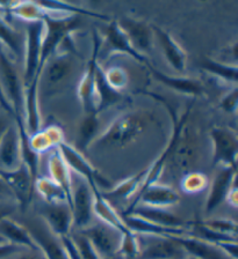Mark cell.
<instances>
[{"instance_id":"1","label":"cell","mask_w":238,"mask_h":259,"mask_svg":"<svg viewBox=\"0 0 238 259\" xmlns=\"http://www.w3.org/2000/svg\"><path fill=\"white\" fill-rule=\"evenodd\" d=\"M150 115L144 110H129L116 116L93 144L105 147H123L136 140L148 127Z\"/></svg>"},{"instance_id":"2","label":"cell","mask_w":238,"mask_h":259,"mask_svg":"<svg viewBox=\"0 0 238 259\" xmlns=\"http://www.w3.org/2000/svg\"><path fill=\"white\" fill-rule=\"evenodd\" d=\"M0 88L14 113V120H25V88L19 78L17 66L6 48L0 43Z\"/></svg>"},{"instance_id":"3","label":"cell","mask_w":238,"mask_h":259,"mask_svg":"<svg viewBox=\"0 0 238 259\" xmlns=\"http://www.w3.org/2000/svg\"><path fill=\"white\" fill-rule=\"evenodd\" d=\"M44 36V22L27 23V36L25 42V87L39 86L40 78L38 72L41 58L42 40Z\"/></svg>"},{"instance_id":"4","label":"cell","mask_w":238,"mask_h":259,"mask_svg":"<svg viewBox=\"0 0 238 259\" xmlns=\"http://www.w3.org/2000/svg\"><path fill=\"white\" fill-rule=\"evenodd\" d=\"M140 251L136 259H189L186 251L173 237L137 235Z\"/></svg>"},{"instance_id":"5","label":"cell","mask_w":238,"mask_h":259,"mask_svg":"<svg viewBox=\"0 0 238 259\" xmlns=\"http://www.w3.org/2000/svg\"><path fill=\"white\" fill-rule=\"evenodd\" d=\"M57 148L62 154L67 167L70 168V170H74L75 172L78 174V176L82 177L90 188L98 186L100 191H101L103 188H108L111 185L110 181L106 177H104L93 167V164L84 156V154L80 153L74 146L63 141V143L59 144Z\"/></svg>"},{"instance_id":"6","label":"cell","mask_w":238,"mask_h":259,"mask_svg":"<svg viewBox=\"0 0 238 259\" xmlns=\"http://www.w3.org/2000/svg\"><path fill=\"white\" fill-rule=\"evenodd\" d=\"M0 178L9 186L18 207L26 210L34 194V178L25 163H20L12 170L0 169Z\"/></svg>"},{"instance_id":"7","label":"cell","mask_w":238,"mask_h":259,"mask_svg":"<svg viewBox=\"0 0 238 259\" xmlns=\"http://www.w3.org/2000/svg\"><path fill=\"white\" fill-rule=\"evenodd\" d=\"M213 163L221 167L237 168L238 137L235 130L215 126L211 131Z\"/></svg>"},{"instance_id":"8","label":"cell","mask_w":238,"mask_h":259,"mask_svg":"<svg viewBox=\"0 0 238 259\" xmlns=\"http://www.w3.org/2000/svg\"><path fill=\"white\" fill-rule=\"evenodd\" d=\"M72 227L78 230L91 225L93 215V194L85 181L72 178V199H71Z\"/></svg>"},{"instance_id":"9","label":"cell","mask_w":238,"mask_h":259,"mask_svg":"<svg viewBox=\"0 0 238 259\" xmlns=\"http://www.w3.org/2000/svg\"><path fill=\"white\" fill-rule=\"evenodd\" d=\"M100 50V38L98 32L93 34V51H92L90 62L84 72L83 78L80 79L78 88H77V95H78L79 102L82 103L84 111L86 113H98L96 112L95 102V71L98 66Z\"/></svg>"},{"instance_id":"10","label":"cell","mask_w":238,"mask_h":259,"mask_svg":"<svg viewBox=\"0 0 238 259\" xmlns=\"http://www.w3.org/2000/svg\"><path fill=\"white\" fill-rule=\"evenodd\" d=\"M84 236H86L93 244L95 250L101 258H112L119 251L121 243V233L113 229L112 227L99 222L95 225H90L86 228L77 230Z\"/></svg>"},{"instance_id":"11","label":"cell","mask_w":238,"mask_h":259,"mask_svg":"<svg viewBox=\"0 0 238 259\" xmlns=\"http://www.w3.org/2000/svg\"><path fill=\"white\" fill-rule=\"evenodd\" d=\"M180 200L179 193L176 191L175 189L171 188L170 185H164L159 183H155L147 189H144L142 192L137 194L134 198L132 204L126 209L127 215L132 210V208L136 207L137 205H144L149 206V207L155 208H166L178 204Z\"/></svg>"},{"instance_id":"12","label":"cell","mask_w":238,"mask_h":259,"mask_svg":"<svg viewBox=\"0 0 238 259\" xmlns=\"http://www.w3.org/2000/svg\"><path fill=\"white\" fill-rule=\"evenodd\" d=\"M197 160V144L194 133L187 125L184 127L183 132L177 140L173 147L171 156L168 161H171L175 165L176 170L181 174H187L194 165Z\"/></svg>"},{"instance_id":"13","label":"cell","mask_w":238,"mask_h":259,"mask_svg":"<svg viewBox=\"0 0 238 259\" xmlns=\"http://www.w3.org/2000/svg\"><path fill=\"white\" fill-rule=\"evenodd\" d=\"M40 214L44 225L56 237L63 238L70 235L72 229V213L66 202L44 204Z\"/></svg>"},{"instance_id":"14","label":"cell","mask_w":238,"mask_h":259,"mask_svg":"<svg viewBox=\"0 0 238 259\" xmlns=\"http://www.w3.org/2000/svg\"><path fill=\"white\" fill-rule=\"evenodd\" d=\"M116 22L126 34L132 48L139 54L145 56L147 52L151 50L152 39L153 36H155L151 26H149L147 22L142 21V20L127 18V16L116 20Z\"/></svg>"},{"instance_id":"15","label":"cell","mask_w":238,"mask_h":259,"mask_svg":"<svg viewBox=\"0 0 238 259\" xmlns=\"http://www.w3.org/2000/svg\"><path fill=\"white\" fill-rule=\"evenodd\" d=\"M26 228L44 259H70L60 238L56 237L46 225L33 224Z\"/></svg>"},{"instance_id":"16","label":"cell","mask_w":238,"mask_h":259,"mask_svg":"<svg viewBox=\"0 0 238 259\" xmlns=\"http://www.w3.org/2000/svg\"><path fill=\"white\" fill-rule=\"evenodd\" d=\"M105 47L108 55H127L135 59L136 62L144 64L145 66L150 63L147 56H143L137 52L129 42L127 36L119 27L116 20H113L105 30Z\"/></svg>"},{"instance_id":"17","label":"cell","mask_w":238,"mask_h":259,"mask_svg":"<svg viewBox=\"0 0 238 259\" xmlns=\"http://www.w3.org/2000/svg\"><path fill=\"white\" fill-rule=\"evenodd\" d=\"M236 175L237 168L221 167L215 177H214L207 199H206V213L213 212L214 209H216L222 202L227 199L230 189L232 188L233 184H236Z\"/></svg>"},{"instance_id":"18","label":"cell","mask_w":238,"mask_h":259,"mask_svg":"<svg viewBox=\"0 0 238 259\" xmlns=\"http://www.w3.org/2000/svg\"><path fill=\"white\" fill-rule=\"evenodd\" d=\"M151 28L153 35H156L157 39H158L159 46L162 48L163 54L165 58H166L168 65H170L173 70L183 73L186 70V52L180 47V44L173 38V36L170 32L163 29L162 27L156 26V24H152Z\"/></svg>"},{"instance_id":"19","label":"cell","mask_w":238,"mask_h":259,"mask_svg":"<svg viewBox=\"0 0 238 259\" xmlns=\"http://www.w3.org/2000/svg\"><path fill=\"white\" fill-rule=\"evenodd\" d=\"M147 67L157 81H159L160 83L172 89V91L179 93V94L189 97H196L205 94V87L199 80L186 78V76L168 75L166 73H163L162 71L157 70L156 67H153L151 63H149Z\"/></svg>"},{"instance_id":"20","label":"cell","mask_w":238,"mask_h":259,"mask_svg":"<svg viewBox=\"0 0 238 259\" xmlns=\"http://www.w3.org/2000/svg\"><path fill=\"white\" fill-rule=\"evenodd\" d=\"M93 194V214L99 219L100 222L112 227L113 229L118 230L121 235L130 233L128 227L124 224L123 219L116 212L114 207L111 205L110 200L103 196L101 191L98 186L91 188Z\"/></svg>"},{"instance_id":"21","label":"cell","mask_w":238,"mask_h":259,"mask_svg":"<svg viewBox=\"0 0 238 259\" xmlns=\"http://www.w3.org/2000/svg\"><path fill=\"white\" fill-rule=\"evenodd\" d=\"M122 219L128 229L136 235H149V236L160 237H177L188 235V228H170V227L159 226L144 220L140 217L132 215V214L124 215Z\"/></svg>"},{"instance_id":"22","label":"cell","mask_w":238,"mask_h":259,"mask_svg":"<svg viewBox=\"0 0 238 259\" xmlns=\"http://www.w3.org/2000/svg\"><path fill=\"white\" fill-rule=\"evenodd\" d=\"M0 163L5 170L15 169L21 163L20 136L15 124H11L0 138Z\"/></svg>"},{"instance_id":"23","label":"cell","mask_w":238,"mask_h":259,"mask_svg":"<svg viewBox=\"0 0 238 259\" xmlns=\"http://www.w3.org/2000/svg\"><path fill=\"white\" fill-rule=\"evenodd\" d=\"M0 236L10 244L30 251H40L25 226L18 224L13 219L5 218L0 221Z\"/></svg>"},{"instance_id":"24","label":"cell","mask_w":238,"mask_h":259,"mask_svg":"<svg viewBox=\"0 0 238 259\" xmlns=\"http://www.w3.org/2000/svg\"><path fill=\"white\" fill-rule=\"evenodd\" d=\"M186 251L188 257L192 259H229L213 243L206 242L193 236L173 237Z\"/></svg>"},{"instance_id":"25","label":"cell","mask_w":238,"mask_h":259,"mask_svg":"<svg viewBox=\"0 0 238 259\" xmlns=\"http://www.w3.org/2000/svg\"><path fill=\"white\" fill-rule=\"evenodd\" d=\"M129 214L142 218L144 220L152 222V224L170 227V228H187L188 225L184 219L168 212L165 208H155L144 205H137Z\"/></svg>"},{"instance_id":"26","label":"cell","mask_w":238,"mask_h":259,"mask_svg":"<svg viewBox=\"0 0 238 259\" xmlns=\"http://www.w3.org/2000/svg\"><path fill=\"white\" fill-rule=\"evenodd\" d=\"M49 167L50 178L56 182L60 188L64 190L67 198V205L71 209V199H72V176L71 170L67 167V164L64 161L62 154L58 151V148L51 151V155L48 162Z\"/></svg>"},{"instance_id":"27","label":"cell","mask_w":238,"mask_h":259,"mask_svg":"<svg viewBox=\"0 0 238 259\" xmlns=\"http://www.w3.org/2000/svg\"><path fill=\"white\" fill-rule=\"evenodd\" d=\"M122 99L121 92L113 89L105 76V70L98 64L95 71V102L96 112H101L106 109L120 102Z\"/></svg>"},{"instance_id":"28","label":"cell","mask_w":238,"mask_h":259,"mask_svg":"<svg viewBox=\"0 0 238 259\" xmlns=\"http://www.w3.org/2000/svg\"><path fill=\"white\" fill-rule=\"evenodd\" d=\"M63 141V131L57 125H49L43 130L40 128L34 135L29 136L30 147L39 155L42 153L54 151Z\"/></svg>"},{"instance_id":"29","label":"cell","mask_w":238,"mask_h":259,"mask_svg":"<svg viewBox=\"0 0 238 259\" xmlns=\"http://www.w3.org/2000/svg\"><path fill=\"white\" fill-rule=\"evenodd\" d=\"M0 11L21 19L27 23L43 21L48 15V12L44 10L39 2L10 3L6 4L5 8H2Z\"/></svg>"},{"instance_id":"30","label":"cell","mask_w":238,"mask_h":259,"mask_svg":"<svg viewBox=\"0 0 238 259\" xmlns=\"http://www.w3.org/2000/svg\"><path fill=\"white\" fill-rule=\"evenodd\" d=\"M145 172H147V170H143V171L136 174L134 176L121 181L120 183L112 186L107 191H101L103 196L108 200H128L130 198H134L143 184Z\"/></svg>"},{"instance_id":"31","label":"cell","mask_w":238,"mask_h":259,"mask_svg":"<svg viewBox=\"0 0 238 259\" xmlns=\"http://www.w3.org/2000/svg\"><path fill=\"white\" fill-rule=\"evenodd\" d=\"M71 70V55L56 52L54 56H51L48 59L42 72H44V74H46V79L48 80V82L51 84H57L70 74Z\"/></svg>"},{"instance_id":"32","label":"cell","mask_w":238,"mask_h":259,"mask_svg":"<svg viewBox=\"0 0 238 259\" xmlns=\"http://www.w3.org/2000/svg\"><path fill=\"white\" fill-rule=\"evenodd\" d=\"M199 66L201 70L213 75L214 78L224 81V82L232 83L233 86H236L238 76L237 65H229L221 62V60L205 57V58L200 60Z\"/></svg>"},{"instance_id":"33","label":"cell","mask_w":238,"mask_h":259,"mask_svg":"<svg viewBox=\"0 0 238 259\" xmlns=\"http://www.w3.org/2000/svg\"><path fill=\"white\" fill-rule=\"evenodd\" d=\"M34 189L44 200V204H62L67 198L64 190L48 176H38L34 182Z\"/></svg>"},{"instance_id":"34","label":"cell","mask_w":238,"mask_h":259,"mask_svg":"<svg viewBox=\"0 0 238 259\" xmlns=\"http://www.w3.org/2000/svg\"><path fill=\"white\" fill-rule=\"evenodd\" d=\"M0 43L18 58H21L25 54V40L22 36L11 26L9 21L5 19L2 12H0Z\"/></svg>"},{"instance_id":"35","label":"cell","mask_w":238,"mask_h":259,"mask_svg":"<svg viewBox=\"0 0 238 259\" xmlns=\"http://www.w3.org/2000/svg\"><path fill=\"white\" fill-rule=\"evenodd\" d=\"M99 127L100 121L98 119V113H86L78 131L77 149L80 153L85 152L94 143L96 138H98Z\"/></svg>"},{"instance_id":"36","label":"cell","mask_w":238,"mask_h":259,"mask_svg":"<svg viewBox=\"0 0 238 259\" xmlns=\"http://www.w3.org/2000/svg\"><path fill=\"white\" fill-rule=\"evenodd\" d=\"M181 190L187 194H197L202 192L209 184L208 177L202 172L189 171L181 178Z\"/></svg>"},{"instance_id":"37","label":"cell","mask_w":238,"mask_h":259,"mask_svg":"<svg viewBox=\"0 0 238 259\" xmlns=\"http://www.w3.org/2000/svg\"><path fill=\"white\" fill-rule=\"evenodd\" d=\"M205 227L213 232L219 233L224 236L237 238V224L230 219H207L200 221Z\"/></svg>"},{"instance_id":"38","label":"cell","mask_w":238,"mask_h":259,"mask_svg":"<svg viewBox=\"0 0 238 259\" xmlns=\"http://www.w3.org/2000/svg\"><path fill=\"white\" fill-rule=\"evenodd\" d=\"M71 238L72 243L76 246L77 251H78L79 256L82 259H103L101 256L98 253V251L95 250L93 244L90 242V240L86 236H84L83 234L79 232L72 233L69 235Z\"/></svg>"},{"instance_id":"39","label":"cell","mask_w":238,"mask_h":259,"mask_svg":"<svg viewBox=\"0 0 238 259\" xmlns=\"http://www.w3.org/2000/svg\"><path fill=\"white\" fill-rule=\"evenodd\" d=\"M139 251L140 246L136 234L130 232L121 236V243L118 251V253H120L121 256L127 259H136Z\"/></svg>"},{"instance_id":"40","label":"cell","mask_w":238,"mask_h":259,"mask_svg":"<svg viewBox=\"0 0 238 259\" xmlns=\"http://www.w3.org/2000/svg\"><path fill=\"white\" fill-rule=\"evenodd\" d=\"M105 76L110 86L115 91L121 92L128 84V73L120 66H112L105 71Z\"/></svg>"},{"instance_id":"41","label":"cell","mask_w":238,"mask_h":259,"mask_svg":"<svg viewBox=\"0 0 238 259\" xmlns=\"http://www.w3.org/2000/svg\"><path fill=\"white\" fill-rule=\"evenodd\" d=\"M238 107V88L233 86L222 97L220 101V108L227 113H235Z\"/></svg>"},{"instance_id":"42","label":"cell","mask_w":238,"mask_h":259,"mask_svg":"<svg viewBox=\"0 0 238 259\" xmlns=\"http://www.w3.org/2000/svg\"><path fill=\"white\" fill-rule=\"evenodd\" d=\"M214 244H215L217 248H219L229 259H237L238 258V256H237V252H238L237 241H222V242L214 243Z\"/></svg>"},{"instance_id":"43","label":"cell","mask_w":238,"mask_h":259,"mask_svg":"<svg viewBox=\"0 0 238 259\" xmlns=\"http://www.w3.org/2000/svg\"><path fill=\"white\" fill-rule=\"evenodd\" d=\"M18 209V204L14 200H0V221L10 218Z\"/></svg>"},{"instance_id":"44","label":"cell","mask_w":238,"mask_h":259,"mask_svg":"<svg viewBox=\"0 0 238 259\" xmlns=\"http://www.w3.org/2000/svg\"><path fill=\"white\" fill-rule=\"evenodd\" d=\"M60 242H62L64 248H65L69 258L70 259H82L79 256L78 251H77V249H76V246L74 245V243H72L70 236H65L63 238H60Z\"/></svg>"},{"instance_id":"45","label":"cell","mask_w":238,"mask_h":259,"mask_svg":"<svg viewBox=\"0 0 238 259\" xmlns=\"http://www.w3.org/2000/svg\"><path fill=\"white\" fill-rule=\"evenodd\" d=\"M22 250V248H19L17 245L10 244V243H5V244L0 245V259H5L7 257L12 256V254L18 253Z\"/></svg>"},{"instance_id":"46","label":"cell","mask_w":238,"mask_h":259,"mask_svg":"<svg viewBox=\"0 0 238 259\" xmlns=\"http://www.w3.org/2000/svg\"><path fill=\"white\" fill-rule=\"evenodd\" d=\"M0 197L6 200H14L13 194H12L11 190L9 189V186L6 185V183L2 180V178H0Z\"/></svg>"},{"instance_id":"47","label":"cell","mask_w":238,"mask_h":259,"mask_svg":"<svg viewBox=\"0 0 238 259\" xmlns=\"http://www.w3.org/2000/svg\"><path fill=\"white\" fill-rule=\"evenodd\" d=\"M227 200L230 205L233 206V207H237V186L236 184L232 185V188L230 189V191L227 196Z\"/></svg>"},{"instance_id":"48","label":"cell","mask_w":238,"mask_h":259,"mask_svg":"<svg viewBox=\"0 0 238 259\" xmlns=\"http://www.w3.org/2000/svg\"><path fill=\"white\" fill-rule=\"evenodd\" d=\"M19 259H44L42 253L40 251H31L30 253H25L22 254Z\"/></svg>"},{"instance_id":"49","label":"cell","mask_w":238,"mask_h":259,"mask_svg":"<svg viewBox=\"0 0 238 259\" xmlns=\"http://www.w3.org/2000/svg\"><path fill=\"white\" fill-rule=\"evenodd\" d=\"M10 125H11V123L5 118V117L0 116V138H2V136L4 135V132L6 131L7 127H9Z\"/></svg>"},{"instance_id":"50","label":"cell","mask_w":238,"mask_h":259,"mask_svg":"<svg viewBox=\"0 0 238 259\" xmlns=\"http://www.w3.org/2000/svg\"><path fill=\"white\" fill-rule=\"evenodd\" d=\"M0 200H6V199H4V198H2V197H0Z\"/></svg>"},{"instance_id":"51","label":"cell","mask_w":238,"mask_h":259,"mask_svg":"<svg viewBox=\"0 0 238 259\" xmlns=\"http://www.w3.org/2000/svg\"><path fill=\"white\" fill-rule=\"evenodd\" d=\"M0 93H2V94H3V92H2V88H0ZM4 95V94H3ZM4 96H5V95H4Z\"/></svg>"},{"instance_id":"52","label":"cell","mask_w":238,"mask_h":259,"mask_svg":"<svg viewBox=\"0 0 238 259\" xmlns=\"http://www.w3.org/2000/svg\"><path fill=\"white\" fill-rule=\"evenodd\" d=\"M104 259H111V258H104Z\"/></svg>"},{"instance_id":"53","label":"cell","mask_w":238,"mask_h":259,"mask_svg":"<svg viewBox=\"0 0 238 259\" xmlns=\"http://www.w3.org/2000/svg\"><path fill=\"white\" fill-rule=\"evenodd\" d=\"M189 259H192V258H189Z\"/></svg>"}]
</instances>
